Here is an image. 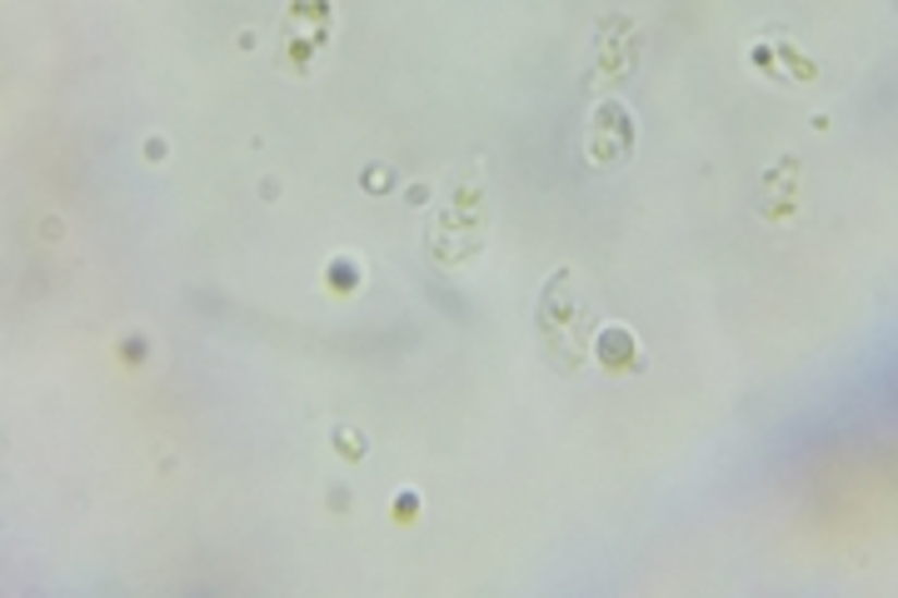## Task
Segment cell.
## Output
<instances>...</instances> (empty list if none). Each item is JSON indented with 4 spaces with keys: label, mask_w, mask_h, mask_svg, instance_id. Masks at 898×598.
<instances>
[{
    "label": "cell",
    "mask_w": 898,
    "mask_h": 598,
    "mask_svg": "<svg viewBox=\"0 0 898 598\" xmlns=\"http://www.w3.org/2000/svg\"><path fill=\"white\" fill-rule=\"evenodd\" d=\"M539 334L544 344L555 350L559 334H569L565 340V369H574V364L584 359V334H590V319H584L580 309V294H574V274L559 270L555 280H549V290H544L539 300Z\"/></svg>",
    "instance_id": "6da1fadb"
},
{
    "label": "cell",
    "mask_w": 898,
    "mask_h": 598,
    "mask_svg": "<svg viewBox=\"0 0 898 598\" xmlns=\"http://www.w3.org/2000/svg\"><path fill=\"white\" fill-rule=\"evenodd\" d=\"M599 359H604V369H639L634 334H629V329H619V325L599 329Z\"/></svg>",
    "instance_id": "7a4b0ae2"
},
{
    "label": "cell",
    "mask_w": 898,
    "mask_h": 598,
    "mask_svg": "<svg viewBox=\"0 0 898 598\" xmlns=\"http://www.w3.org/2000/svg\"><path fill=\"white\" fill-rule=\"evenodd\" d=\"M414 509H420V499H414V493H400V504H395V514H400V518H410Z\"/></svg>",
    "instance_id": "3957f363"
}]
</instances>
